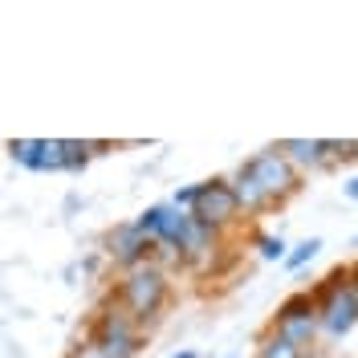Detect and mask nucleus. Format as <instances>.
I'll return each instance as SVG.
<instances>
[{
	"instance_id": "22",
	"label": "nucleus",
	"mask_w": 358,
	"mask_h": 358,
	"mask_svg": "<svg viewBox=\"0 0 358 358\" xmlns=\"http://www.w3.org/2000/svg\"><path fill=\"white\" fill-rule=\"evenodd\" d=\"M306 358H330V355H322V350H306Z\"/></svg>"
},
{
	"instance_id": "17",
	"label": "nucleus",
	"mask_w": 358,
	"mask_h": 358,
	"mask_svg": "<svg viewBox=\"0 0 358 358\" xmlns=\"http://www.w3.org/2000/svg\"><path fill=\"white\" fill-rule=\"evenodd\" d=\"M200 192H203V183H187V187H179L176 196H171V208H179V212H196Z\"/></svg>"
},
{
	"instance_id": "1",
	"label": "nucleus",
	"mask_w": 358,
	"mask_h": 358,
	"mask_svg": "<svg viewBox=\"0 0 358 358\" xmlns=\"http://www.w3.org/2000/svg\"><path fill=\"white\" fill-rule=\"evenodd\" d=\"M114 301L131 313L138 326H151V322H159V313L171 301V281H167V273L159 265H138L118 281Z\"/></svg>"
},
{
	"instance_id": "18",
	"label": "nucleus",
	"mask_w": 358,
	"mask_h": 358,
	"mask_svg": "<svg viewBox=\"0 0 358 358\" xmlns=\"http://www.w3.org/2000/svg\"><path fill=\"white\" fill-rule=\"evenodd\" d=\"M66 358H106V355H102V350H98V346H94V342L86 338V342H82V346H73Z\"/></svg>"
},
{
	"instance_id": "3",
	"label": "nucleus",
	"mask_w": 358,
	"mask_h": 358,
	"mask_svg": "<svg viewBox=\"0 0 358 358\" xmlns=\"http://www.w3.org/2000/svg\"><path fill=\"white\" fill-rule=\"evenodd\" d=\"M245 167L252 171V176L261 179V187H265L268 196H273V203L281 208L285 200H293L297 192H301V171L293 167L289 159L281 155L277 147H268V151H257L252 159H245Z\"/></svg>"
},
{
	"instance_id": "5",
	"label": "nucleus",
	"mask_w": 358,
	"mask_h": 358,
	"mask_svg": "<svg viewBox=\"0 0 358 358\" xmlns=\"http://www.w3.org/2000/svg\"><path fill=\"white\" fill-rule=\"evenodd\" d=\"M155 241H147L138 228H134V220L131 224H114L110 232H106V257H110L114 265H122L127 273L131 268H138V265H151L155 261Z\"/></svg>"
},
{
	"instance_id": "24",
	"label": "nucleus",
	"mask_w": 358,
	"mask_h": 358,
	"mask_svg": "<svg viewBox=\"0 0 358 358\" xmlns=\"http://www.w3.org/2000/svg\"><path fill=\"white\" fill-rule=\"evenodd\" d=\"M355 245H358V236H355Z\"/></svg>"
},
{
	"instance_id": "9",
	"label": "nucleus",
	"mask_w": 358,
	"mask_h": 358,
	"mask_svg": "<svg viewBox=\"0 0 358 358\" xmlns=\"http://www.w3.org/2000/svg\"><path fill=\"white\" fill-rule=\"evenodd\" d=\"M232 192H236V203H241V212H245V216H261V212H268V208H277L273 196L261 187V179L252 176L245 163H241V167H236V176H232Z\"/></svg>"
},
{
	"instance_id": "20",
	"label": "nucleus",
	"mask_w": 358,
	"mask_h": 358,
	"mask_svg": "<svg viewBox=\"0 0 358 358\" xmlns=\"http://www.w3.org/2000/svg\"><path fill=\"white\" fill-rule=\"evenodd\" d=\"M342 196H346V200H358V176L342 183Z\"/></svg>"
},
{
	"instance_id": "4",
	"label": "nucleus",
	"mask_w": 358,
	"mask_h": 358,
	"mask_svg": "<svg viewBox=\"0 0 358 358\" xmlns=\"http://www.w3.org/2000/svg\"><path fill=\"white\" fill-rule=\"evenodd\" d=\"M196 220H203L208 228H232V224L241 220L245 212H241V203H236V192H232V179H203V192H200V203H196V212H192Z\"/></svg>"
},
{
	"instance_id": "14",
	"label": "nucleus",
	"mask_w": 358,
	"mask_h": 358,
	"mask_svg": "<svg viewBox=\"0 0 358 358\" xmlns=\"http://www.w3.org/2000/svg\"><path fill=\"white\" fill-rule=\"evenodd\" d=\"M252 245L261 252V261H285V257H289V252H285V241H281V236H268V232H257Z\"/></svg>"
},
{
	"instance_id": "8",
	"label": "nucleus",
	"mask_w": 358,
	"mask_h": 358,
	"mask_svg": "<svg viewBox=\"0 0 358 358\" xmlns=\"http://www.w3.org/2000/svg\"><path fill=\"white\" fill-rule=\"evenodd\" d=\"M268 330L289 338L293 346H301V350H310L313 338L322 334V322H317V313H273V326Z\"/></svg>"
},
{
	"instance_id": "19",
	"label": "nucleus",
	"mask_w": 358,
	"mask_h": 358,
	"mask_svg": "<svg viewBox=\"0 0 358 358\" xmlns=\"http://www.w3.org/2000/svg\"><path fill=\"white\" fill-rule=\"evenodd\" d=\"M346 293H350V301H355V310H358V261L350 265V277H346Z\"/></svg>"
},
{
	"instance_id": "12",
	"label": "nucleus",
	"mask_w": 358,
	"mask_h": 358,
	"mask_svg": "<svg viewBox=\"0 0 358 358\" xmlns=\"http://www.w3.org/2000/svg\"><path fill=\"white\" fill-rule=\"evenodd\" d=\"M317 252H322V236H306V241H301V245H297L289 257H285V268H289V273H297V268L310 265Z\"/></svg>"
},
{
	"instance_id": "13",
	"label": "nucleus",
	"mask_w": 358,
	"mask_h": 358,
	"mask_svg": "<svg viewBox=\"0 0 358 358\" xmlns=\"http://www.w3.org/2000/svg\"><path fill=\"white\" fill-rule=\"evenodd\" d=\"M163 208H167V203H151V208L138 212V220H134V228H138L147 241H155V245H159V228H163Z\"/></svg>"
},
{
	"instance_id": "6",
	"label": "nucleus",
	"mask_w": 358,
	"mask_h": 358,
	"mask_svg": "<svg viewBox=\"0 0 358 358\" xmlns=\"http://www.w3.org/2000/svg\"><path fill=\"white\" fill-rule=\"evenodd\" d=\"M277 151L289 159L297 171H330L334 163L326 155V138H281Z\"/></svg>"
},
{
	"instance_id": "11",
	"label": "nucleus",
	"mask_w": 358,
	"mask_h": 358,
	"mask_svg": "<svg viewBox=\"0 0 358 358\" xmlns=\"http://www.w3.org/2000/svg\"><path fill=\"white\" fill-rule=\"evenodd\" d=\"M257 358H306V350H301V346H293L289 338L265 330L261 342H257Z\"/></svg>"
},
{
	"instance_id": "16",
	"label": "nucleus",
	"mask_w": 358,
	"mask_h": 358,
	"mask_svg": "<svg viewBox=\"0 0 358 358\" xmlns=\"http://www.w3.org/2000/svg\"><path fill=\"white\" fill-rule=\"evenodd\" d=\"M90 151H94V143L66 138V171H82V167L90 163Z\"/></svg>"
},
{
	"instance_id": "2",
	"label": "nucleus",
	"mask_w": 358,
	"mask_h": 358,
	"mask_svg": "<svg viewBox=\"0 0 358 358\" xmlns=\"http://www.w3.org/2000/svg\"><path fill=\"white\" fill-rule=\"evenodd\" d=\"M90 342L106 358H134L143 346V326L118 301H106L98 310V317L90 322Z\"/></svg>"
},
{
	"instance_id": "10",
	"label": "nucleus",
	"mask_w": 358,
	"mask_h": 358,
	"mask_svg": "<svg viewBox=\"0 0 358 358\" xmlns=\"http://www.w3.org/2000/svg\"><path fill=\"white\" fill-rule=\"evenodd\" d=\"M8 155L17 159L21 167H29V171H41L45 138H13V143H8Z\"/></svg>"
},
{
	"instance_id": "7",
	"label": "nucleus",
	"mask_w": 358,
	"mask_h": 358,
	"mask_svg": "<svg viewBox=\"0 0 358 358\" xmlns=\"http://www.w3.org/2000/svg\"><path fill=\"white\" fill-rule=\"evenodd\" d=\"M216 248H220V232L192 216L187 232H183V245H179V265H192V268H196V265H203Z\"/></svg>"
},
{
	"instance_id": "21",
	"label": "nucleus",
	"mask_w": 358,
	"mask_h": 358,
	"mask_svg": "<svg viewBox=\"0 0 358 358\" xmlns=\"http://www.w3.org/2000/svg\"><path fill=\"white\" fill-rule=\"evenodd\" d=\"M171 358H203L200 350H179V355H171Z\"/></svg>"
},
{
	"instance_id": "15",
	"label": "nucleus",
	"mask_w": 358,
	"mask_h": 358,
	"mask_svg": "<svg viewBox=\"0 0 358 358\" xmlns=\"http://www.w3.org/2000/svg\"><path fill=\"white\" fill-rule=\"evenodd\" d=\"M41 171H66V138H45Z\"/></svg>"
},
{
	"instance_id": "23",
	"label": "nucleus",
	"mask_w": 358,
	"mask_h": 358,
	"mask_svg": "<svg viewBox=\"0 0 358 358\" xmlns=\"http://www.w3.org/2000/svg\"><path fill=\"white\" fill-rule=\"evenodd\" d=\"M224 358H245V355H224Z\"/></svg>"
}]
</instances>
